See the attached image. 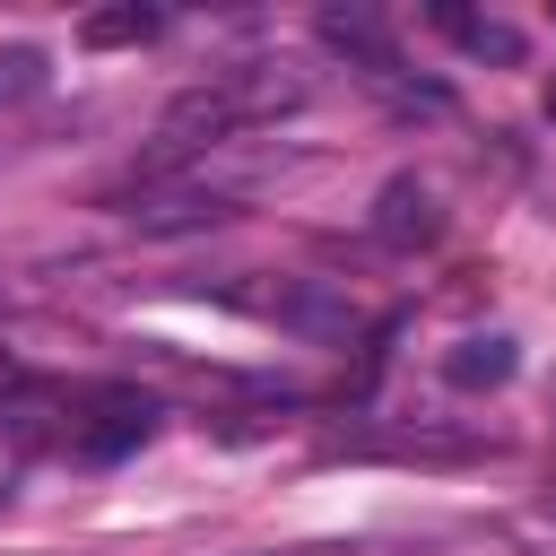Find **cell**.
Here are the masks:
<instances>
[{
    "mask_svg": "<svg viewBox=\"0 0 556 556\" xmlns=\"http://www.w3.org/2000/svg\"><path fill=\"white\" fill-rule=\"evenodd\" d=\"M513 365H521V348H513L504 330H469V339L443 348V382H452V391H504Z\"/></svg>",
    "mask_w": 556,
    "mask_h": 556,
    "instance_id": "cell-3",
    "label": "cell"
},
{
    "mask_svg": "<svg viewBox=\"0 0 556 556\" xmlns=\"http://www.w3.org/2000/svg\"><path fill=\"white\" fill-rule=\"evenodd\" d=\"M148 434H156V400H139V391H87V408L70 417V452L78 460H122Z\"/></svg>",
    "mask_w": 556,
    "mask_h": 556,
    "instance_id": "cell-1",
    "label": "cell"
},
{
    "mask_svg": "<svg viewBox=\"0 0 556 556\" xmlns=\"http://www.w3.org/2000/svg\"><path fill=\"white\" fill-rule=\"evenodd\" d=\"M539 104H547V122H556V78H547V96H539Z\"/></svg>",
    "mask_w": 556,
    "mask_h": 556,
    "instance_id": "cell-7",
    "label": "cell"
},
{
    "mask_svg": "<svg viewBox=\"0 0 556 556\" xmlns=\"http://www.w3.org/2000/svg\"><path fill=\"white\" fill-rule=\"evenodd\" d=\"M148 35H165L156 9H96V17H78V43H96V52H113V43H148Z\"/></svg>",
    "mask_w": 556,
    "mask_h": 556,
    "instance_id": "cell-4",
    "label": "cell"
},
{
    "mask_svg": "<svg viewBox=\"0 0 556 556\" xmlns=\"http://www.w3.org/2000/svg\"><path fill=\"white\" fill-rule=\"evenodd\" d=\"M374 235H382L391 252H417V243H434V235H443V208H434V191H426L417 174L382 182V200H374Z\"/></svg>",
    "mask_w": 556,
    "mask_h": 556,
    "instance_id": "cell-2",
    "label": "cell"
},
{
    "mask_svg": "<svg viewBox=\"0 0 556 556\" xmlns=\"http://www.w3.org/2000/svg\"><path fill=\"white\" fill-rule=\"evenodd\" d=\"M547 513H556V495H547Z\"/></svg>",
    "mask_w": 556,
    "mask_h": 556,
    "instance_id": "cell-8",
    "label": "cell"
},
{
    "mask_svg": "<svg viewBox=\"0 0 556 556\" xmlns=\"http://www.w3.org/2000/svg\"><path fill=\"white\" fill-rule=\"evenodd\" d=\"M434 26H443V35H460L469 52H495V61H521V35H513L504 17H469V9H434Z\"/></svg>",
    "mask_w": 556,
    "mask_h": 556,
    "instance_id": "cell-5",
    "label": "cell"
},
{
    "mask_svg": "<svg viewBox=\"0 0 556 556\" xmlns=\"http://www.w3.org/2000/svg\"><path fill=\"white\" fill-rule=\"evenodd\" d=\"M35 87H43V52L35 43H0V104H17Z\"/></svg>",
    "mask_w": 556,
    "mask_h": 556,
    "instance_id": "cell-6",
    "label": "cell"
}]
</instances>
